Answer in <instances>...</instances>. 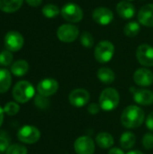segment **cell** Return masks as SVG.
Returning a JSON list of instances; mask_svg holds the SVG:
<instances>
[{"label":"cell","mask_w":153,"mask_h":154,"mask_svg":"<svg viewBox=\"0 0 153 154\" xmlns=\"http://www.w3.org/2000/svg\"><path fill=\"white\" fill-rule=\"evenodd\" d=\"M145 120L144 111L138 106H127L121 115L122 125L128 129H134L140 127Z\"/></svg>","instance_id":"6da1fadb"},{"label":"cell","mask_w":153,"mask_h":154,"mask_svg":"<svg viewBox=\"0 0 153 154\" xmlns=\"http://www.w3.org/2000/svg\"><path fill=\"white\" fill-rule=\"evenodd\" d=\"M120 102V95L114 88H107L104 89L99 97V106L102 110L111 112L115 110Z\"/></svg>","instance_id":"7a4b0ae2"},{"label":"cell","mask_w":153,"mask_h":154,"mask_svg":"<svg viewBox=\"0 0 153 154\" xmlns=\"http://www.w3.org/2000/svg\"><path fill=\"white\" fill-rule=\"evenodd\" d=\"M35 94L33 86L26 80L19 81L13 88V97L16 102L24 104L31 100Z\"/></svg>","instance_id":"3957f363"},{"label":"cell","mask_w":153,"mask_h":154,"mask_svg":"<svg viewBox=\"0 0 153 154\" xmlns=\"http://www.w3.org/2000/svg\"><path fill=\"white\" fill-rule=\"evenodd\" d=\"M115 54V46L109 41H102L98 42L95 48V59L99 63L109 62Z\"/></svg>","instance_id":"277c9868"},{"label":"cell","mask_w":153,"mask_h":154,"mask_svg":"<svg viewBox=\"0 0 153 154\" xmlns=\"http://www.w3.org/2000/svg\"><path fill=\"white\" fill-rule=\"evenodd\" d=\"M41 137V133L38 128L32 125H24L17 133V138L28 144L35 143L39 141Z\"/></svg>","instance_id":"5b68a950"},{"label":"cell","mask_w":153,"mask_h":154,"mask_svg":"<svg viewBox=\"0 0 153 154\" xmlns=\"http://www.w3.org/2000/svg\"><path fill=\"white\" fill-rule=\"evenodd\" d=\"M60 14L66 21L70 23H78L83 18L82 9L80 8V6L73 3H69L65 5L61 9Z\"/></svg>","instance_id":"8992f818"},{"label":"cell","mask_w":153,"mask_h":154,"mask_svg":"<svg viewBox=\"0 0 153 154\" xmlns=\"http://www.w3.org/2000/svg\"><path fill=\"white\" fill-rule=\"evenodd\" d=\"M79 34L78 28L73 24H62L57 30V37L62 42H72Z\"/></svg>","instance_id":"52a82bcc"},{"label":"cell","mask_w":153,"mask_h":154,"mask_svg":"<svg viewBox=\"0 0 153 154\" xmlns=\"http://www.w3.org/2000/svg\"><path fill=\"white\" fill-rule=\"evenodd\" d=\"M23 35L15 31L8 32L5 38H4V43L6 48V50L10 51H18L22 49L23 46Z\"/></svg>","instance_id":"ba28073f"},{"label":"cell","mask_w":153,"mask_h":154,"mask_svg":"<svg viewBox=\"0 0 153 154\" xmlns=\"http://www.w3.org/2000/svg\"><path fill=\"white\" fill-rule=\"evenodd\" d=\"M74 150L77 154H94L95 143L89 136H80L74 143Z\"/></svg>","instance_id":"9c48e42d"},{"label":"cell","mask_w":153,"mask_h":154,"mask_svg":"<svg viewBox=\"0 0 153 154\" xmlns=\"http://www.w3.org/2000/svg\"><path fill=\"white\" fill-rule=\"evenodd\" d=\"M136 58L139 63L144 67L153 66V47L149 44H142L137 48Z\"/></svg>","instance_id":"30bf717a"},{"label":"cell","mask_w":153,"mask_h":154,"mask_svg":"<svg viewBox=\"0 0 153 154\" xmlns=\"http://www.w3.org/2000/svg\"><path fill=\"white\" fill-rule=\"evenodd\" d=\"M90 99V94L84 88H76L72 90L69 96V103L76 107H82L86 106Z\"/></svg>","instance_id":"8fae6325"},{"label":"cell","mask_w":153,"mask_h":154,"mask_svg":"<svg viewBox=\"0 0 153 154\" xmlns=\"http://www.w3.org/2000/svg\"><path fill=\"white\" fill-rule=\"evenodd\" d=\"M59 89V83L54 79H44L39 82L37 86V91L40 95L44 97H50L55 94Z\"/></svg>","instance_id":"7c38bea8"},{"label":"cell","mask_w":153,"mask_h":154,"mask_svg":"<svg viewBox=\"0 0 153 154\" xmlns=\"http://www.w3.org/2000/svg\"><path fill=\"white\" fill-rule=\"evenodd\" d=\"M93 20L101 25H107L112 23L114 20V14L113 12L106 7H97L93 11L92 14Z\"/></svg>","instance_id":"4fadbf2b"},{"label":"cell","mask_w":153,"mask_h":154,"mask_svg":"<svg viewBox=\"0 0 153 154\" xmlns=\"http://www.w3.org/2000/svg\"><path fill=\"white\" fill-rule=\"evenodd\" d=\"M130 90L133 94L134 101L142 106H150L153 104V92L145 88H132Z\"/></svg>","instance_id":"5bb4252c"},{"label":"cell","mask_w":153,"mask_h":154,"mask_svg":"<svg viewBox=\"0 0 153 154\" xmlns=\"http://www.w3.org/2000/svg\"><path fill=\"white\" fill-rule=\"evenodd\" d=\"M134 82L141 87H149L153 83V73L149 69H138L133 74Z\"/></svg>","instance_id":"9a60e30c"},{"label":"cell","mask_w":153,"mask_h":154,"mask_svg":"<svg viewBox=\"0 0 153 154\" xmlns=\"http://www.w3.org/2000/svg\"><path fill=\"white\" fill-rule=\"evenodd\" d=\"M138 21L141 24L153 27V4L143 5L138 13Z\"/></svg>","instance_id":"2e32d148"},{"label":"cell","mask_w":153,"mask_h":154,"mask_svg":"<svg viewBox=\"0 0 153 154\" xmlns=\"http://www.w3.org/2000/svg\"><path fill=\"white\" fill-rule=\"evenodd\" d=\"M116 12L118 15L124 19H131L135 14V7L133 4L127 1L119 2L116 5Z\"/></svg>","instance_id":"e0dca14e"},{"label":"cell","mask_w":153,"mask_h":154,"mask_svg":"<svg viewBox=\"0 0 153 154\" xmlns=\"http://www.w3.org/2000/svg\"><path fill=\"white\" fill-rule=\"evenodd\" d=\"M96 142L97 145L102 149H111L115 143V139L109 133L102 132L96 135Z\"/></svg>","instance_id":"ac0fdd59"},{"label":"cell","mask_w":153,"mask_h":154,"mask_svg":"<svg viewBox=\"0 0 153 154\" xmlns=\"http://www.w3.org/2000/svg\"><path fill=\"white\" fill-rule=\"evenodd\" d=\"M23 0H0V10L5 13H14L19 10Z\"/></svg>","instance_id":"d6986e66"},{"label":"cell","mask_w":153,"mask_h":154,"mask_svg":"<svg viewBox=\"0 0 153 154\" xmlns=\"http://www.w3.org/2000/svg\"><path fill=\"white\" fill-rule=\"evenodd\" d=\"M96 75H97L98 79L104 84H112L115 79V72L107 67L100 68L97 70Z\"/></svg>","instance_id":"ffe728a7"},{"label":"cell","mask_w":153,"mask_h":154,"mask_svg":"<svg viewBox=\"0 0 153 154\" xmlns=\"http://www.w3.org/2000/svg\"><path fill=\"white\" fill-rule=\"evenodd\" d=\"M28 69H29V64L26 60H23L15 61L11 67L12 73L16 77L24 76L28 72Z\"/></svg>","instance_id":"44dd1931"},{"label":"cell","mask_w":153,"mask_h":154,"mask_svg":"<svg viewBox=\"0 0 153 154\" xmlns=\"http://www.w3.org/2000/svg\"><path fill=\"white\" fill-rule=\"evenodd\" d=\"M136 143V136L131 132H124L120 138V144L124 150L132 149Z\"/></svg>","instance_id":"7402d4cb"},{"label":"cell","mask_w":153,"mask_h":154,"mask_svg":"<svg viewBox=\"0 0 153 154\" xmlns=\"http://www.w3.org/2000/svg\"><path fill=\"white\" fill-rule=\"evenodd\" d=\"M12 83V78L10 72L5 69L0 68V93L6 92Z\"/></svg>","instance_id":"603a6c76"},{"label":"cell","mask_w":153,"mask_h":154,"mask_svg":"<svg viewBox=\"0 0 153 154\" xmlns=\"http://www.w3.org/2000/svg\"><path fill=\"white\" fill-rule=\"evenodd\" d=\"M141 26L137 22H129L124 28V32L127 37H135L140 32Z\"/></svg>","instance_id":"cb8c5ba5"},{"label":"cell","mask_w":153,"mask_h":154,"mask_svg":"<svg viewBox=\"0 0 153 154\" xmlns=\"http://www.w3.org/2000/svg\"><path fill=\"white\" fill-rule=\"evenodd\" d=\"M60 9L57 5H51V4H49V5H46L43 6L42 8V14L45 17L47 18H53V17H56L59 14H60Z\"/></svg>","instance_id":"d4e9b609"},{"label":"cell","mask_w":153,"mask_h":154,"mask_svg":"<svg viewBox=\"0 0 153 154\" xmlns=\"http://www.w3.org/2000/svg\"><path fill=\"white\" fill-rule=\"evenodd\" d=\"M80 42L86 48H91L94 45V38L88 32H84L80 35Z\"/></svg>","instance_id":"484cf974"},{"label":"cell","mask_w":153,"mask_h":154,"mask_svg":"<svg viewBox=\"0 0 153 154\" xmlns=\"http://www.w3.org/2000/svg\"><path fill=\"white\" fill-rule=\"evenodd\" d=\"M12 60H13L12 51L8 50H5L0 52V65L1 66H8L12 63Z\"/></svg>","instance_id":"4316f807"},{"label":"cell","mask_w":153,"mask_h":154,"mask_svg":"<svg viewBox=\"0 0 153 154\" xmlns=\"http://www.w3.org/2000/svg\"><path fill=\"white\" fill-rule=\"evenodd\" d=\"M3 109H4V112L6 115H8V116H15L19 112L20 106L15 102H8L5 106V107Z\"/></svg>","instance_id":"83f0119b"},{"label":"cell","mask_w":153,"mask_h":154,"mask_svg":"<svg viewBox=\"0 0 153 154\" xmlns=\"http://www.w3.org/2000/svg\"><path fill=\"white\" fill-rule=\"evenodd\" d=\"M10 146V137L6 132L0 130V152H5Z\"/></svg>","instance_id":"f1b7e54d"},{"label":"cell","mask_w":153,"mask_h":154,"mask_svg":"<svg viewBox=\"0 0 153 154\" xmlns=\"http://www.w3.org/2000/svg\"><path fill=\"white\" fill-rule=\"evenodd\" d=\"M6 154H27V149L21 144H12L6 150Z\"/></svg>","instance_id":"f546056e"},{"label":"cell","mask_w":153,"mask_h":154,"mask_svg":"<svg viewBox=\"0 0 153 154\" xmlns=\"http://www.w3.org/2000/svg\"><path fill=\"white\" fill-rule=\"evenodd\" d=\"M142 145L146 150L153 149V134L151 133H147L142 137Z\"/></svg>","instance_id":"4dcf8cb0"},{"label":"cell","mask_w":153,"mask_h":154,"mask_svg":"<svg viewBox=\"0 0 153 154\" xmlns=\"http://www.w3.org/2000/svg\"><path fill=\"white\" fill-rule=\"evenodd\" d=\"M35 104L40 108H46L49 106V101L47 99V97H44L39 94L35 97Z\"/></svg>","instance_id":"1f68e13d"},{"label":"cell","mask_w":153,"mask_h":154,"mask_svg":"<svg viewBox=\"0 0 153 154\" xmlns=\"http://www.w3.org/2000/svg\"><path fill=\"white\" fill-rule=\"evenodd\" d=\"M101 107L98 104L96 103H92L90 104L88 106H87V112L90 114V115H96L99 113Z\"/></svg>","instance_id":"d6a6232c"},{"label":"cell","mask_w":153,"mask_h":154,"mask_svg":"<svg viewBox=\"0 0 153 154\" xmlns=\"http://www.w3.org/2000/svg\"><path fill=\"white\" fill-rule=\"evenodd\" d=\"M145 123H146L147 128H148L150 131L153 132V112H151V113L147 116Z\"/></svg>","instance_id":"836d02e7"},{"label":"cell","mask_w":153,"mask_h":154,"mask_svg":"<svg viewBox=\"0 0 153 154\" xmlns=\"http://www.w3.org/2000/svg\"><path fill=\"white\" fill-rule=\"evenodd\" d=\"M26 1V3L29 5H31V6H32V7H37V6H39L41 4V2H42V0H25Z\"/></svg>","instance_id":"e575fe53"},{"label":"cell","mask_w":153,"mask_h":154,"mask_svg":"<svg viewBox=\"0 0 153 154\" xmlns=\"http://www.w3.org/2000/svg\"><path fill=\"white\" fill-rule=\"evenodd\" d=\"M108 154H125L124 152V150L120 149V148H117V147H112L110 150H109V152Z\"/></svg>","instance_id":"d590c367"},{"label":"cell","mask_w":153,"mask_h":154,"mask_svg":"<svg viewBox=\"0 0 153 154\" xmlns=\"http://www.w3.org/2000/svg\"><path fill=\"white\" fill-rule=\"evenodd\" d=\"M4 109L0 106V126L2 125L3 122H4Z\"/></svg>","instance_id":"8d00e7d4"},{"label":"cell","mask_w":153,"mask_h":154,"mask_svg":"<svg viewBox=\"0 0 153 154\" xmlns=\"http://www.w3.org/2000/svg\"><path fill=\"white\" fill-rule=\"evenodd\" d=\"M126 154H144L143 152H142L141 151H131L129 152H127Z\"/></svg>","instance_id":"74e56055"},{"label":"cell","mask_w":153,"mask_h":154,"mask_svg":"<svg viewBox=\"0 0 153 154\" xmlns=\"http://www.w3.org/2000/svg\"><path fill=\"white\" fill-rule=\"evenodd\" d=\"M130 1H131V0H130Z\"/></svg>","instance_id":"f35d334b"}]
</instances>
